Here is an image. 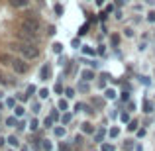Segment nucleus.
<instances>
[{"label": "nucleus", "instance_id": "f257e3e1", "mask_svg": "<svg viewBox=\"0 0 155 151\" xmlns=\"http://www.w3.org/2000/svg\"><path fill=\"white\" fill-rule=\"evenodd\" d=\"M14 49H18L20 53H22L26 59H35V57L39 55V49L34 45V43H28V41H16L14 45Z\"/></svg>", "mask_w": 155, "mask_h": 151}, {"label": "nucleus", "instance_id": "f03ea898", "mask_svg": "<svg viewBox=\"0 0 155 151\" xmlns=\"http://www.w3.org/2000/svg\"><path fill=\"white\" fill-rule=\"evenodd\" d=\"M20 30H26V31H34L38 34L39 31V20L35 16H26V18L20 22Z\"/></svg>", "mask_w": 155, "mask_h": 151}, {"label": "nucleus", "instance_id": "7ed1b4c3", "mask_svg": "<svg viewBox=\"0 0 155 151\" xmlns=\"http://www.w3.org/2000/svg\"><path fill=\"white\" fill-rule=\"evenodd\" d=\"M12 69H14L18 75H24V73L30 71V65L26 63V59H18V57H14V61H12Z\"/></svg>", "mask_w": 155, "mask_h": 151}, {"label": "nucleus", "instance_id": "20e7f679", "mask_svg": "<svg viewBox=\"0 0 155 151\" xmlns=\"http://www.w3.org/2000/svg\"><path fill=\"white\" fill-rule=\"evenodd\" d=\"M18 35H20L22 41H28V43H34L35 39H38V34H34V31H26V30H20Z\"/></svg>", "mask_w": 155, "mask_h": 151}, {"label": "nucleus", "instance_id": "39448f33", "mask_svg": "<svg viewBox=\"0 0 155 151\" xmlns=\"http://www.w3.org/2000/svg\"><path fill=\"white\" fill-rule=\"evenodd\" d=\"M81 79L87 80V83H88V80H92V79H94V71H91V69H84V71L81 73Z\"/></svg>", "mask_w": 155, "mask_h": 151}, {"label": "nucleus", "instance_id": "423d86ee", "mask_svg": "<svg viewBox=\"0 0 155 151\" xmlns=\"http://www.w3.org/2000/svg\"><path fill=\"white\" fill-rule=\"evenodd\" d=\"M51 75V69H49V65H43L41 67V71H39V79L41 80H47V77Z\"/></svg>", "mask_w": 155, "mask_h": 151}, {"label": "nucleus", "instance_id": "0eeeda50", "mask_svg": "<svg viewBox=\"0 0 155 151\" xmlns=\"http://www.w3.org/2000/svg\"><path fill=\"white\" fill-rule=\"evenodd\" d=\"M81 130H83V133H94V126H92L91 122H84V124H81Z\"/></svg>", "mask_w": 155, "mask_h": 151}, {"label": "nucleus", "instance_id": "6e6552de", "mask_svg": "<svg viewBox=\"0 0 155 151\" xmlns=\"http://www.w3.org/2000/svg\"><path fill=\"white\" fill-rule=\"evenodd\" d=\"M12 61H14L12 55H8V53H0V63H2V65H12Z\"/></svg>", "mask_w": 155, "mask_h": 151}, {"label": "nucleus", "instance_id": "1a4fd4ad", "mask_svg": "<svg viewBox=\"0 0 155 151\" xmlns=\"http://www.w3.org/2000/svg\"><path fill=\"white\" fill-rule=\"evenodd\" d=\"M10 4L14 8H26L28 4H30V0H10Z\"/></svg>", "mask_w": 155, "mask_h": 151}, {"label": "nucleus", "instance_id": "9d476101", "mask_svg": "<svg viewBox=\"0 0 155 151\" xmlns=\"http://www.w3.org/2000/svg\"><path fill=\"white\" fill-rule=\"evenodd\" d=\"M104 98L106 100H114L116 98V90H114V88H106L104 90Z\"/></svg>", "mask_w": 155, "mask_h": 151}, {"label": "nucleus", "instance_id": "9b49d317", "mask_svg": "<svg viewBox=\"0 0 155 151\" xmlns=\"http://www.w3.org/2000/svg\"><path fill=\"white\" fill-rule=\"evenodd\" d=\"M143 112H145V114H151V112H153V102H149V100L143 102Z\"/></svg>", "mask_w": 155, "mask_h": 151}, {"label": "nucleus", "instance_id": "f8f14e48", "mask_svg": "<svg viewBox=\"0 0 155 151\" xmlns=\"http://www.w3.org/2000/svg\"><path fill=\"white\" fill-rule=\"evenodd\" d=\"M6 126H8V128H14V126H18V120H16V116L6 118Z\"/></svg>", "mask_w": 155, "mask_h": 151}, {"label": "nucleus", "instance_id": "ddd939ff", "mask_svg": "<svg viewBox=\"0 0 155 151\" xmlns=\"http://www.w3.org/2000/svg\"><path fill=\"white\" fill-rule=\"evenodd\" d=\"M124 149H126V151H132V149H136V143H134L132 140H126V141H124Z\"/></svg>", "mask_w": 155, "mask_h": 151}, {"label": "nucleus", "instance_id": "4468645a", "mask_svg": "<svg viewBox=\"0 0 155 151\" xmlns=\"http://www.w3.org/2000/svg\"><path fill=\"white\" fill-rule=\"evenodd\" d=\"M24 112H26V110H24V106H16V108H14V116L16 118H22Z\"/></svg>", "mask_w": 155, "mask_h": 151}, {"label": "nucleus", "instance_id": "2eb2a0df", "mask_svg": "<svg viewBox=\"0 0 155 151\" xmlns=\"http://www.w3.org/2000/svg\"><path fill=\"white\" fill-rule=\"evenodd\" d=\"M57 108H59V110H63V112H65V110H67V108H69V104H67V100H65V98H61L59 102H57Z\"/></svg>", "mask_w": 155, "mask_h": 151}, {"label": "nucleus", "instance_id": "dca6fc26", "mask_svg": "<svg viewBox=\"0 0 155 151\" xmlns=\"http://www.w3.org/2000/svg\"><path fill=\"white\" fill-rule=\"evenodd\" d=\"M104 136H106L104 130H98V132L94 133V141H102V140H104Z\"/></svg>", "mask_w": 155, "mask_h": 151}, {"label": "nucleus", "instance_id": "f3484780", "mask_svg": "<svg viewBox=\"0 0 155 151\" xmlns=\"http://www.w3.org/2000/svg\"><path fill=\"white\" fill-rule=\"evenodd\" d=\"M53 133H55V137H65V128H61V126H59V128L53 130Z\"/></svg>", "mask_w": 155, "mask_h": 151}, {"label": "nucleus", "instance_id": "a211bd4d", "mask_svg": "<svg viewBox=\"0 0 155 151\" xmlns=\"http://www.w3.org/2000/svg\"><path fill=\"white\" fill-rule=\"evenodd\" d=\"M83 53H84V55H92V57H94V49L88 47V45H83Z\"/></svg>", "mask_w": 155, "mask_h": 151}, {"label": "nucleus", "instance_id": "6ab92c4d", "mask_svg": "<svg viewBox=\"0 0 155 151\" xmlns=\"http://www.w3.org/2000/svg\"><path fill=\"white\" fill-rule=\"evenodd\" d=\"M8 143H10L12 145V147H18V140H16V136H10V137H8Z\"/></svg>", "mask_w": 155, "mask_h": 151}, {"label": "nucleus", "instance_id": "aec40b11", "mask_svg": "<svg viewBox=\"0 0 155 151\" xmlns=\"http://www.w3.org/2000/svg\"><path fill=\"white\" fill-rule=\"evenodd\" d=\"M128 130H130V132H137V122L132 120V122L128 124Z\"/></svg>", "mask_w": 155, "mask_h": 151}, {"label": "nucleus", "instance_id": "412c9836", "mask_svg": "<svg viewBox=\"0 0 155 151\" xmlns=\"http://www.w3.org/2000/svg\"><path fill=\"white\" fill-rule=\"evenodd\" d=\"M120 120H122V122H124V124H130V122H132V120H130V114H128V112H124V114H120Z\"/></svg>", "mask_w": 155, "mask_h": 151}, {"label": "nucleus", "instance_id": "4be33fe9", "mask_svg": "<svg viewBox=\"0 0 155 151\" xmlns=\"http://www.w3.org/2000/svg\"><path fill=\"white\" fill-rule=\"evenodd\" d=\"M38 128H39V122H38V120H35V118H34V120L30 122V130H31V132H35V130H38Z\"/></svg>", "mask_w": 155, "mask_h": 151}, {"label": "nucleus", "instance_id": "5701e85b", "mask_svg": "<svg viewBox=\"0 0 155 151\" xmlns=\"http://www.w3.org/2000/svg\"><path fill=\"white\" fill-rule=\"evenodd\" d=\"M49 96V88H39V98H47Z\"/></svg>", "mask_w": 155, "mask_h": 151}, {"label": "nucleus", "instance_id": "b1692460", "mask_svg": "<svg viewBox=\"0 0 155 151\" xmlns=\"http://www.w3.org/2000/svg\"><path fill=\"white\" fill-rule=\"evenodd\" d=\"M110 137H118V136H120V130H118V128H110Z\"/></svg>", "mask_w": 155, "mask_h": 151}, {"label": "nucleus", "instance_id": "393cba45", "mask_svg": "<svg viewBox=\"0 0 155 151\" xmlns=\"http://www.w3.org/2000/svg\"><path fill=\"white\" fill-rule=\"evenodd\" d=\"M53 51L61 55V53H63V45H61V43H53Z\"/></svg>", "mask_w": 155, "mask_h": 151}, {"label": "nucleus", "instance_id": "a878e982", "mask_svg": "<svg viewBox=\"0 0 155 151\" xmlns=\"http://www.w3.org/2000/svg\"><path fill=\"white\" fill-rule=\"evenodd\" d=\"M79 90H81V92H87V90H88V84H87V80L79 83Z\"/></svg>", "mask_w": 155, "mask_h": 151}, {"label": "nucleus", "instance_id": "bb28decb", "mask_svg": "<svg viewBox=\"0 0 155 151\" xmlns=\"http://www.w3.org/2000/svg\"><path fill=\"white\" fill-rule=\"evenodd\" d=\"M65 96H67V98H73V96H75V88H65Z\"/></svg>", "mask_w": 155, "mask_h": 151}, {"label": "nucleus", "instance_id": "cd10ccee", "mask_svg": "<svg viewBox=\"0 0 155 151\" xmlns=\"http://www.w3.org/2000/svg\"><path fill=\"white\" fill-rule=\"evenodd\" d=\"M71 118H73L71 114H69V112H65V114H63V118H61V120H63V124H69V122H71Z\"/></svg>", "mask_w": 155, "mask_h": 151}, {"label": "nucleus", "instance_id": "c85d7f7f", "mask_svg": "<svg viewBox=\"0 0 155 151\" xmlns=\"http://www.w3.org/2000/svg\"><path fill=\"white\" fill-rule=\"evenodd\" d=\"M59 151H71V145L69 143H59Z\"/></svg>", "mask_w": 155, "mask_h": 151}, {"label": "nucleus", "instance_id": "c756f323", "mask_svg": "<svg viewBox=\"0 0 155 151\" xmlns=\"http://www.w3.org/2000/svg\"><path fill=\"white\" fill-rule=\"evenodd\" d=\"M6 106H8V108H16V100L14 98H8L6 100Z\"/></svg>", "mask_w": 155, "mask_h": 151}, {"label": "nucleus", "instance_id": "7c9ffc66", "mask_svg": "<svg viewBox=\"0 0 155 151\" xmlns=\"http://www.w3.org/2000/svg\"><path fill=\"white\" fill-rule=\"evenodd\" d=\"M35 90H38V88H35V87H34V84H30V87H28V90H26V94H28V96H30V94H34V92H35Z\"/></svg>", "mask_w": 155, "mask_h": 151}, {"label": "nucleus", "instance_id": "2f4dec72", "mask_svg": "<svg viewBox=\"0 0 155 151\" xmlns=\"http://www.w3.org/2000/svg\"><path fill=\"white\" fill-rule=\"evenodd\" d=\"M55 14H57V16L63 14V6H61V4H55Z\"/></svg>", "mask_w": 155, "mask_h": 151}, {"label": "nucleus", "instance_id": "473e14b6", "mask_svg": "<svg viewBox=\"0 0 155 151\" xmlns=\"http://www.w3.org/2000/svg\"><path fill=\"white\" fill-rule=\"evenodd\" d=\"M51 124H53L51 116H49V118H45V120H43V126H45V128H51Z\"/></svg>", "mask_w": 155, "mask_h": 151}, {"label": "nucleus", "instance_id": "72a5a7b5", "mask_svg": "<svg viewBox=\"0 0 155 151\" xmlns=\"http://www.w3.org/2000/svg\"><path fill=\"white\" fill-rule=\"evenodd\" d=\"M110 39H112V45H118V43H120V38H118L116 34H114V35H112Z\"/></svg>", "mask_w": 155, "mask_h": 151}, {"label": "nucleus", "instance_id": "f704fd0d", "mask_svg": "<svg viewBox=\"0 0 155 151\" xmlns=\"http://www.w3.org/2000/svg\"><path fill=\"white\" fill-rule=\"evenodd\" d=\"M87 30H88V24H84V26L79 30V35H84V34H87Z\"/></svg>", "mask_w": 155, "mask_h": 151}, {"label": "nucleus", "instance_id": "c9c22d12", "mask_svg": "<svg viewBox=\"0 0 155 151\" xmlns=\"http://www.w3.org/2000/svg\"><path fill=\"white\" fill-rule=\"evenodd\" d=\"M71 45L75 47V49H79V47H81V41H79V39L75 38V39H73V41H71Z\"/></svg>", "mask_w": 155, "mask_h": 151}, {"label": "nucleus", "instance_id": "e433bc0d", "mask_svg": "<svg viewBox=\"0 0 155 151\" xmlns=\"http://www.w3.org/2000/svg\"><path fill=\"white\" fill-rule=\"evenodd\" d=\"M41 147L45 149V151H51V143H49V141H43V143H41Z\"/></svg>", "mask_w": 155, "mask_h": 151}, {"label": "nucleus", "instance_id": "4c0bfd02", "mask_svg": "<svg viewBox=\"0 0 155 151\" xmlns=\"http://www.w3.org/2000/svg\"><path fill=\"white\" fill-rule=\"evenodd\" d=\"M31 108H34V114H38L39 112V102H34V104H31Z\"/></svg>", "mask_w": 155, "mask_h": 151}, {"label": "nucleus", "instance_id": "58836bf2", "mask_svg": "<svg viewBox=\"0 0 155 151\" xmlns=\"http://www.w3.org/2000/svg\"><path fill=\"white\" fill-rule=\"evenodd\" d=\"M141 83H143V84H145V87H149V84H151V80H149V79H147V77H141Z\"/></svg>", "mask_w": 155, "mask_h": 151}, {"label": "nucleus", "instance_id": "ea45409f", "mask_svg": "<svg viewBox=\"0 0 155 151\" xmlns=\"http://www.w3.org/2000/svg\"><path fill=\"white\" fill-rule=\"evenodd\" d=\"M120 98L124 100V102H126V100H130V92H122V96H120Z\"/></svg>", "mask_w": 155, "mask_h": 151}, {"label": "nucleus", "instance_id": "a19ab883", "mask_svg": "<svg viewBox=\"0 0 155 151\" xmlns=\"http://www.w3.org/2000/svg\"><path fill=\"white\" fill-rule=\"evenodd\" d=\"M147 20H149V22H155V12H149V14H147Z\"/></svg>", "mask_w": 155, "mask_h": 151}, {"label": "nucleus", "instance_id": "79ce46f5", "mask_svg": "<svg viewBox=\"0 0 155 151\" xmlns=\"http://www.w3.org/2000/svg\"><path fill=\"white\" fill-rule=\"evenodd\" d=\"M94 104H96V106H98V108H100V106L104 104V100H102V98H94Z\"/></svg>", "mask_w": 155, "mask_h": 151}, {"label": "nucleus", "instance_id": "37998d69", "mask_svg": "<svg viewBox=\"0 0 155 151\" xmlns=\"http://www.w3.org/2000/svg\"><path fill=\"white\" fill-rule=\"evenodd\" d=\"M59 65H61V67H63V65H67V59H65V57H63V55H61V57H59Z\"/></svg>", "mask_w": 155, "mask_h": 151}, {"label": "nucleus", "instance_id": "c03bdc74", "mask_svg": "<svg viewBox=\"0 0 155 151\" xmlns=\"http://www.w3.org/2000/svg\"><path fill=\"white\" fill-rule=\"evenodd\" d=\"M18 130H20V132H24V130H26V124H24V122H18Z\"/></svg>", "mask_w": 155, "mask_h": 151}, {"label": "nucleus", "instance_id": "a18cd8bd", "mask_svg": "<svg viewBox=\"0 0 155 151\" xmlns=\"http://www.w3.org/2000/svg\"><path fill=\"white\" fill-rule=\"evenodd\" d=\"M143 136H145V130H143V128L137 130V137H143Z\"/></svg>", "mask_w": 155, "mask_h": 151}, {"label": "nucleus", "instance_id": "49530a36", "mask_svg": "<svg viewBox=\"0 0 155 151\" xmlns=\"http://www.w3.org/2000/svg\"><path fill=\"white\" fill-rule=\"evenodd\" d=\"M75 143H77V145L83 143V136H77V137H75Z\"/></svg>", "mask_w": 155, "mask_h": 151}, {"label": "nucleus", "instance_id": "de8ad7c7", "mask_svg": "<svg viewBox=\"0 0 155 151\" xmlns=\"http://www.w3.org/2000/svg\"><path fill=\"white\" fill-rule=\"evenodd\" d=\"M102 151H114V145H104Z\"/></svg>", "mask_w": 155, "mask_h": 151}, {"label": "nucleus", "instance_id": "09e8293b", "mask_svg": "<svg viewBox=\"0 0 155 151\" xmlns=\"http://www.w3.org/2000/svg\"><path fill=\"white\" fill-rule=\"evenodd\" d=\"M51 120H53V122L59 120V114H57V112H51Z\"/></svg>", "mask_w": 155, "mask_h": 151}, {"label": "nucleus", "instance_id": "8fccbe9b", "mask_svg": "<svg viewBox=\"0 0 155 151\" xmlns=\"http://www.w3.org/2000/svg\"><path fill=\"white\" fill-rule=\"evenodd\" d=\"M55 92H63V87H61V84H59V83H57V84H55Z\"/></svg>", "mask_w": 155, "mask_h": 151}, {"label": "nucleus", "instance_id": "3c124183", "mask_svg": "<svg viewBox=\"0 0 155 151\" xmlns=\"http://www.w3.org/2000/svg\"><path fill=\"white\" fill-rule=\"evenodd\" d=\"M134 151H143V147H141V145H136V149Z\"/></svg>", "mask_w": 155, "mask_h": 151}, {"label": "nucleus", "instance_id": "603ef678", "mask_svg": "<svg viewBox=\"0 0 155 151\" xmlns=\"http://www.w3.org/2000/svg\"><path fill=\"white\" fill-rule=\"evenodd\" d=\"M104 4V0H96V6H102Z\"/></svg>", "mask_w": 155, "mask_h": 151}, {"label": "nucleus", "instance_id": "864d4df0", "mask_svg": "<svg viewBox=\"0 0 155 151\" xmlns=\"http://www.w3.org/2000/svg\"><path fill=\"white\" fill-rule=\"evenodd\" d=\"M4 141H6V140H4V137H0V147H2V145H4Z\"/></svg>", "mask_w": 155, "mask_h": 151}, {"label": "nucleus", "instance_id": "5fc2aeb1", "mask_svg": "<svg viewBox=\"0 0 155 151\" xmlns=\"http://www.w3.org/2000/svg\"><path fill=\"white\" fill-rule=\"evenodd\" d=\"M0 83H4V77L2 75H0Z\"/></svg>", "mask_w": 155, "mask_h": 151}, {"label": "nucleus", "instance_id": "6e6d98bb", "mask_svg": "<svg viewBox=\"0 0 155 151\" xmlns=\"http://www.w3.org/2000/svg\"><path fill=\"white\" fill-rule=\"evenodd\" d=\"M22 151H30V149H28V147H24V149H22Z\"/></svg>", "mask_w": 155, "mask_h": 151}, {"label": "nucleus", "instance_id": "4d7b16f0", "mask_svg": "<svg viewBox=\"0 0 155 151\" xmlns=\"http://www.w3.org/2000/svg\"><path fill=\"white\" fill-rule=\"evenodd\" d=\"M10 151H12V149H10Z\"/></svg>", "mask_w": 155, "mask_h": 151}]
</instances>
